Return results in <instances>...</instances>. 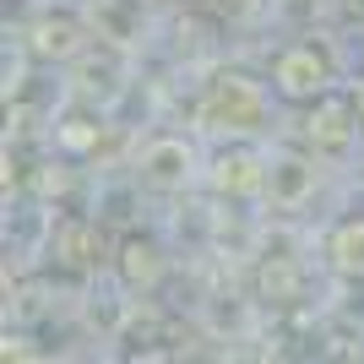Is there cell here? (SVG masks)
Returning a JSON list of instances; mask_svg holds the SVG:
<instances>
[]
</instances>
